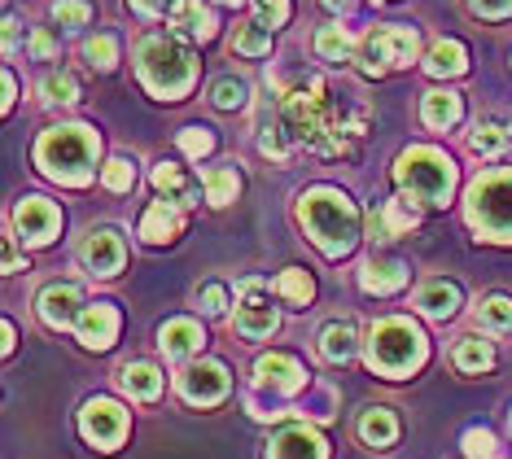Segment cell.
Returning a JSON list of instances; mask_svg holds the SVG:
<instances>
[{
    "label": "cell",
    "mask_w": 512,
    "mask_h": 459,
    "mask_svg": "<svg viewBox=\"0 0 512 459\" xmlns=\"http://www.w3.org/2000/svg\"><path fill=\"white\" fill-rule=\"evenodd\" d=\"M281 119L298 145L324 158H346L355 136L368 127V101L351 84H333L324 75H298L281 84Z\"/></svg>",
    "instance_id": "1"
},
{
    "label": "cell",
    "mask_w": 512,
    "mask_h": 459,
    "mask_svg": "<svg viewBox=\"0 0 512 459\" xmlns=\"http://www.w3.org/2000/svg\"><path fill=\"white\" fill-rule=\"evenodd\" d=\"M298 223L329 258H342L359 245L364 215H359V206L346 193H337V188H311V193L298 197Z\"/></svg>",
    "instance_id": "2"
},
{
    "label": "cell",
    "mask_w": 512,
    "mask_h": 459,
    "mask_svg": "<svg viewBox=\"0 0 512 459\" xmlns=\"http://www.w3.org/2000/svg\"><path fill=\"white\" fill-rule=\"evenodd\" d=\"M97 153H101V140L92 127L66 123V127H49L36 140V167L57 184L84 188L97 175Z\"/></svg>",
    "instance_id": "3"
},
{
    "label": "cell",
    "mask_w": 512,
    "mask_h": 459,
    "mask_svg": "<svg viewBox=\"0 0 512 459\" xmlns=\"http://www.w3.org/2000/svg\"><path fill=\"white\" fill-rule=\"evenodd\" d=\"M136 70L141 84L162 101H180L197 84V57L180 35H145L136 44Z\"/></svg>",
    "instance_id": "4"
},
{
    "label": "cell",
    "mask_w": 512,
    "mask_h": 459,
    "mask_svg": "<svg viewBox=\"0 0 512 459\" xmlns=\"http://www.w3.org/2000/svg\"><path fill=\"white\" fill-rule=\"evenodd\" d=\"M394 180H399L403 197H412V202L442 206L451 197V188H456V162L434 145H416V149L399 153V162H394Z\"/></svg>",
    "instance_id": "5"
},
{
    "label": "cell",
    "mask_w": 512,
    "mask_h": 459,
    "mask_svg": "<svg viewBox=\"0 0 512 459\" xmlns=\"http://www.w3.org/2000/svg\"><path fill=\"white\" fill-rule=\"evenodd\" d=\"M368 363L381 376L399 381V376H407L412 368H421V363H425V333L412 320H399V315L372 324V333H368Z\"/></svg>",
    "instance_id": "6"
},
{
    "label": "cell",
    "mask_w": 512,
    "mask_h": 459,
    "mask_svg": "<svg viewBox=\"0 0 512 459\" xmlns=\"http://www.w3.org/2000/svg\"><path fill=\"white\" fill-rule=\"evenodd\" d=\"M469 223L486 241H512V171H491L469 188Z\"/></svg>",
    "instance_id": "7"
},
{
    "label": "cell",
    "mask_w": 512,
    "mask_h": 459,
    "mask_svg": "<svg viewBox=\"0 0 512 459\" xmlns=\"http://www.w3.org/2000/svg\"><path fill=\"white\" fill-rule=\"evenodd\" d=\"M416 49H421V40H416L412 27L386 22V27H372L364 40H359L355 62L364 66V75H390V70L416 62Z\"/></svg>",
    "instance_id": "8"
},
{
    "label": "cell",
    "mask_w": 512,
    "mask_h": 459,
    "mask_svg": "<svg viewBox=\"0 0 512 459\" xmlns=\"http://www.w3.org/2000/svg\"><path fill=\"white\" fill-rule=\"evenodd\" d=\"M237 333L259 341V337H272L276 324H281V315H276V306L267 302V285L263 280H246V285L237 289Z\"/></svg>",
    "instance_id": "9"
},
{
    "label": "cell",
    "mask_w": 512,
    "mask_h": 459,
    "mask_svg": "<svg viewBox=\"0 0 512 459\" xmlns=\"http://www.w3.org/2000/svg\"><path fill=\"white\" fill-rule=\"evenodd\" d=\"M228 390H232V376L224 363H215V359L189 363V368L180 372V398L189 407H215V403H224Z\"/></svg>",
    "instance_id": "10"
},
{
    "label": "cell",
    "mask_w": 512,
    "mask_h": 459,
    "mask_svg": "<svg viewBox=\"0 0 512 459\" xmlns=\"http://www.w3.org/2000/svg\"><path fill=\"white\" fill-rule=\"evenodd\" d=\"M79 433L101 451H114L127 438V411L110 398H88L84 411H79Z\"/></svg>",
    "instance_id": "11"
},
{
    "label": "cell",
    "mask_w": 512,
    "mask_h": 459,
    "mask_svg": "<svg viewBox=\"0 0 512 459\" xmlns=\"http://www.w3.org/2000/svg\"><path fill=\"white\" fill-rule=\"evenodd\" d=\"M14 228L27 245H49L62 228V210H57L49 197H22L14 210Z\"/></svg>",
    "instance_id": "12"
},
{
    "label": "cell",
    "mask_w": 512,
    "mask_h": 459,
    "mask_svg": "<svg viewBox=\"0 0 512 459\" xmlns=\"http://www.w3.org/2000/svg\"><path fill=\"white\" fill-rule=\"evenodd\" d=\"M254 381H259V390H272V394H298L307 385V372H302V363L294 355L272 350V355L254 363Z\"/></svg>",
    "instance_id": "13"
},
{
    "label": "cell",
    "mask_w": 512,
    "mask_h": 459,
    "mask_svg": "<svg viewBox=\"0 0 512 459\" xmlns=\"http://www.w3.org/2000/svg\"><path fill=\"white\" fill-rule=\"evenodd\" d=\"M36 311L49 328H75L79 315H84V289L79 285H49L40 293Z\"/></svg>",
    "instance_id": "14"
},
{
    "label": "cell",
    "mask_w": 512,
    "mask_h": 459,
    "mask_svg": "<svg viewBox=\"0 0 512 459\" xmlns=\"http://www.w3.org/2000/svg\"><path fill=\"white\" fill-rule=\"evenodd\" d=\"M123 237L114 228H92L84 250H79V258H84V267L92 276H114L123 267Z\"/></svg>",
    "instance_id": "15"
},
{
    "label": "cell",
    "mask_w": 512,
    "mask_h": 459,
    "mask_svg": "<svg viewBox=\"0 0 512 459\" xmlns=\"http://www.w3.org/2000/svg\"><path fill=\"white\" fill-rule=\"evenodd\" d=\"M267 459H329V446H324V438L316 429L307 425H289L272 438V446H267Z\"/></svg>",
    "instance_id": "16"
},
{
    "label": "cell",
    "mask_w": 512,
    "mask_h": 459,
    "mask_svg": "<svg viewBox=\"0 0 512 459\" xmlns=\"http://www.w3.org/2000/svg\"><path fill=\"white\" fill-rule=\"evenodd\" d=\"M75 333H79V341H84L88 350H110L114 337H119V311H114L110 302L84 306V315H79Z\"/></svg>",
    "instance_id": "17"
},
{
    "label": "cell",
    "mask_w": 512,
    "mask_h": 459,
    "mask_svg": "<svg viewBox=\"0 0 512 459\" xmlns=\"http://www.w3.org/2000/svg\"><path fill=\"white\" fill-rule=\"evenodd\" d=\"M154 188L167 197V202H176L180 210L202 202V180H193L189 167H180V162H158L154 167Z\"/></svg>",
    "instance_id": "18"
},
{
    "label": "cell",
    "mask_w": 512,
    "mask_h": 459,
    "mask_svg": "<svg viewBox=\"0 0 512 459\" xmlns=\"http://www.w3.org/2000/svg\"><path fill=\"white\" fill-rule=\"evenodd\" d=\"M416 223H421L416 206L407 202V197H394V202H386L381 210L368 215V232H372V241H394V237H403V232H412Z\"/></svg>",
    "instance_id": "19"
},
{
    "label": "cell",
    "mask_w": 512,
    "mask_h": 459,
    "mask_svg": "<svg viewBox=\"0 0 512 459\" xmlns=\"http://www.w3.org/2000/svg\"><path fill=\"white\" fill-rule=\"evenodd\" d=\"M180 228H184V215H180V206H176V202H167V197L149 202V210L141 215V237H145L149 245H167V241H176V237H180Z\"/></svg>",
    "instance_id": "20"
},
{
    "label": "cell",
    "mask_w": 512,
    "mask_h": 459,
    "mask_svg": "<svg viewBox=\"0 0 512 459\" xmlns=\"http://www.w3.org/2000/svg\"><path fill=\"white\" fill-rule=\"evenodd\" d=\"M167 22H171V35L193 40V44H202V40H211V35H215V14L202 5V0H184V5Z\"/></svg>",
    "instance_id": "21"
},
{
    "label": "cell",
    "mask_w": 512,
    "mask_h": 459,
    "mask_svg": "<svg viewBox=\"0 0 512 459\" xmlns=\"http://www.w3.org/2000/svg\"><path fill=\"white\" fill-rule=\"evenodd\" d=\"M202 328H197V320H167L158 328V346L167 359H189L202 350Z\"/></svg>",
    "instance_id": "22"
},
{
    "label": "cell",
    "mask_w": 512,
    "mask_h": 459,
    "mask_svg": "<svg viewBox=\"0 0 512 459\" xmlns=\"http://www.w3.org/2000/svg\"><path fill=\"white\" fill-rule=\"evenodd\" d=\"M416 311L429 315V320H451L460 311V285L451 280H429V285L416 289Z\"/></svg>",
    "instance_id": "23"
},
{
    "label": "cell",
    "mask_w": 512,
    "mask_h": 459,
    "mask_svg": "<svg viewBox=\"0 0 512 459\" xmlns=\"http://www.w3.org/2000/svg\"><path fill=\"white\" fill-rule=\"evenodd\" d=\"M512 145V123L504 119V114H491V119H482L469 132V149L477 153V158H499Z\"/></svg>",
    "instance_id": "24"
},
{
    "label": "cell",
    "mask_w": 512,
    "mask_h": 459,
    "mask_svg": "<svg viewBox=\"0 0 512 459\" xmlns=\"http://www.w3.org/2000/svg\"><path fill=\"white\" fill-rule=\"evenodd\" d=\"M359 285H364L368 293H381V298H386V293L407 285V267L399 263V258H368L364 272H359Z\"/></svg>",
    "instance_id": "25"
},
{
    "label": "cell",
    "mask_w": 512,
    "mask_h": 459,
    "mask_svg": "<svg viewBox=\"0 0 512 459\" xmlns=\"http://www.w3.org/2000/svg\"><path fill=\"white\" fill-rule=\"evenodd\" d=\"M355 350H359V328L351 320L324 324V333H320V355L324 359H329V363H351Z\"/></svg>",
    "instance_id": "26"
},
{
    "label": "cell",
    "mask_w": 512,
    "mask_h": 459,
    "mask_svg": "<svg viewBox=\"0 0 512 459\" xmlns=\"http://www.w3.org/2000/svg\"><path fill=\"white\" fill-rule=\"evenodd\" d=\"M460 114H464V105H460L456 92H447V88L425 92V101H421V119H425V127H434V132H447V127H456V123H460Z\"/></svg>",
    "instance_id": "27"
},
{
    "label": "cell",
    "mask_w": 512,
    "mask_h": 459,
    "mask_svg": "<svg viewBox=\"0 0 512 459\" xmlns=\"http://www.w3.org/2000/svg\"><path fill=\"white\" fill-rule=\"evenodd\" d=\"M119 385H123V394L136 398V403H154V398L162 394V372L154 368V363H123Z\"/></svg>",
    "instance_id": "28"
},
{
    "label": "cell",
    "mask_w": 512,
    "mask_h": 459,
    "mask_svg": "<svg viewBox=\"0 0 512 459\" xmlns=\"http://www.w3.org/2000/svg\"><path fill=\"white\" fill-rule=\"evenodd\" d=\"M359 438L368 446H390L399 438V420H394L390 407H368L364 416H359Z\"/></svg>",
    "instance_id": "29"
},
{
    "label": "cell",
    "mask_w": 512,
    "mask_h": 459,
    "mask_svg": "<svg viewBox=\"0 0 512 459\" xmlns=\"http://www.w3.org/2000/svg\"><path fill=\"white\" fill-rule=\"evenodd\" d=\"M425 70L429 75H464L469 70V53H464V44L460 40H438L434 49H429V57H425Z\"/></svg>",
    "instance_id": "30"
},
{
    "label": "cell",
    "mask_w": 512,
    "mask_h": 459,
    "mask_svg": "<svg viewBox=\"0 0 512 459\" xmlns=\"http://www.w3.org/2000/svg\"><path fill=\"white\" fill-rule=\"evenodd\" d=\"M232 53H241V57H267V53H272V27H263L259 18L241 22V27L232 31Z\"/></svg>",
    "instance_id": "31"
},
{
    "label": "cell",
    "mask_w": 512,
    "mask_h": 459,
    "mask_svg": "<svg viewBox=\"0 0 512 459\" xmlns=\"http://www.w3.org/2000/svg\"><path fill=\"white\" fill-rule=\"evenodd\" d=\"M202 188H206V202L211 206H228L232 197L241 193V175H237V167H211L202 175Z\"/></svg>",
    "instance_id": "32"
},
{
    "label": "cell",
    "mask_w": 512,
    "mask_h": 459,
    "mask_svg": "<svg viewBox=\"0 0 512 459\" xmlns=\"http://www.w3.org/2000/svg\"><path fill=\"white\" fill-rule=\"evenodd\" d=\"M456 368L460 372H491V363H495V350H491V341H482V337H460L456 341Z\"/></svg>",
    "instance_id": "33"
},
{
    "label": "cell",
    "mask_w": 512,
    "mask_h": 459,
    "mask_svg": "<svg viewBox=\"0 0 512 459\" xmlns=\"http://www.w3.org/2000/svg\"><path fill=\"white\" fill-rule=\"evenodd\" d=\"M359 49V44L351 40V31L346 27H320V35H316V53L324 57V62H346Z\"/></svg>",
    "instance_id": "34"
},
{
    "label": "cell",
    "mask_w": 512,
    "mask_h": 459,
    "mask_svg": "<svg viewBox=\"0 0 512 459\" xmlns=\"http://www.w3.org/2000/svg\"><path fill=\"white\" fill-rule=\"evenodd\" d=\"M477 320H482V328H491V333H512V298H504V293L482 298L477 302Z\"/></svg>",
    "instance_id": "35"
},
{
    "label": "cell",
    "mask_w": 512,
    "mask_h": 459,
    "mask_svg": "<svg viewBox=\"0 0 512 459\" xmlns=\"http://www.w3.org/2000/svg\"><path fill=\"white\" fill-rule=\"evenodd\" d=\"M276 293H281L289 306H307L311 293H316V285H311V276L302 272V267H285V272L276 276Z\"/></svg>",
    "instance_id": "36"
},
{
    "label": "cell",
    "mask_w": 512,
    "mask_h": 459,
    "mask_svg": "<svg viewBox=\"0 0 512 459\" xmlns=\"http://www.w3.org/2000/svg\"><path fill=\"white\" fill-rule=\"evenodd\" d=\"M211 101L219 105V110H241V105H250V79H241V75H224V79H215Z\"/></svg>",
    "instance_id": "37"
},
{
    "label": "cell",
    "mask_w": 512,
    "mask_h": 459,
    "mask_svg": "<svg viewBox=\"0 0 512 459\" xmlns=\"http://www.w3.org/2000/svg\"><path fill=\"white\" fill-rule=\"evenodd\" d=\"M40 97L49 101V105H71L79 97L75 75H66V70H49V75L40 79Z\"/></svg>",
    "instance_id": "38"
},
{
    "label": "cell",
    "mask_w": 512,
    "mask_h": 459,
    "mask_svg": "<svg viewBox=\"0 0 512 459\" xmlns=\"http://www.w3.org/2000/svg\"><path fill=\"white\" fill-rule=\"evenodd\" d=\"M298 140L289 136V127L285 123H272V127H259V149L267 153V158H276V162H285L289 158V149H294Z\"/></svg>",
    "instance_id": "39"
},
{
    "label": "cell",
    "mask_w": 512,
    "mask_h": 459,
    "mask_svg": "<svg viewBox=\"0 0 512 459\" xmlns=\"http://www.w3.org/2000/svg\"><path fill=\"white\" fill-rule=\"evenodd\" d=\"M101 184H106L110 193H127V188L136 184V167L127 158H110L106 171H101Z\"/></svg>",
    "instance_id": "40"
},
{
    "label": "cell",
    "mask_w": 512,
    "mask_h": 459,
    "mask_svg": "<svg viewBox=\"0 0 512 459\" xmlns=\"http://www.w3.org/2000/svg\"><path fill=\"white\" fill-rule=\"evenodd\" d=\"M84 57L97 70H114V62H119V44H114V35H97V40L84 44Z\"/></svg>",
    "instance_id": "41"
},
{
    "label": "cell",
    "mask_w": 512,
    "mask_h": 459,
    "mask_svg": "<svg viewBox=\"0 0 512 459\" xmlns=\"http://www.w3.org/2000/svg\"><path fill=\"white\" fill-rule=\"evenodd\" d=\"M180 149L189 153V158H206V153L215 149V132H211V127H184V132H180Z\"/></svg>",
    "instance_id": "42"
},
{
    "label": "cell",
    "mask_w": 512,
    "mask_h": 459,
    "mask_svg": "<svg viewBox=\"0 0 512 459\" xmlns=\"http://www.w3.org/2000/svg\"><path fill=\"white\" fill-rule=\"evenodd\" d=\"M53 18L62 22V27H88L92 5H88V0H57V5H53Z\"/></svg>",
    "instance_id": "43"
},
{
    "label": "cell",
    "mask_w": 512,
    "mask_h": 459,
    "mask_svg": "<svg viewBox=\"0 0 512 459\" xmlns=\"http://www.w3.org/2000/svg\"><path fill=\"white\" fill-rule=\"evenodd\" d=\"M464 455H469V459H499L495 433H486V429H469V433H464Z\"/></svg>",
    "instance_id": "44"
},
{
    "label": "cell",
    "mask_w": 512,
    "mask_h": 459,
    "mask_svg": "<svg viewBox=\"0 0 512 459\" xmlns=\"http://www.w3.org/2000/svg\"><path fill=\"white\" fill-rule=\"evenodd\" d=\"M289 9H294L289 0H254V18H259L263 27H272V31L289 22Z\"/></svg>",
    "instance_id": "45"
},
{
    "label": "cell",
    "mask_w": 512,
    "mask_h": 459,
    "mask_svg": "<svg viewBox=\"0 0 512 459\" xmlns=\"http://www.w3.org/2000/svg\"><path fill=\"white\" fill-rule=\"evenodd\" d=\"M197 298H202V311H206V315H224V311H228V289L219 285V280L202 285V293H197Z\"/></svg>",
    "instance_id": "46"
},
{
    "label": "cell",
    "mask_w": 512,
    "mask_h": 459,
    "mask_svg": "<svg viewBox=\"0 0 512 459\" xmlns=\"http://www.w3.org/2000/svg\"><path fill=\"white\" fill-rule=\"evenodd\" d=\"M477 18H508L512 14V0H464Z\"/></svg>",
    "instance_id": "47"
},
{
    "label": "cell",
    "mask_w": 512,
    "mask_h": 459,
    "mask_svg": "<svg viewBox=\"0 0 512 459\" xmlns=\"http://www.w3.org/2000/svg\"><path fill=\"white\" fill-rule=\"evenodd\" d=\"M132 5H136V14H145V18H162V14L171 18L184 0H132Z\"/></svg>",
    "instance_id": "48"
},
{
    "label": "cell",
    "mask_w": 512,
    "mask_h": 459,
    "mask_svg": "<svg viewBox=\"0 0 512 459\" xmlns=\"http://www.w3.org/2000/svg\"><path fill=\"white\" fill-rule=\"evenodd\" d=\"M31 53H36V57H53L57 53L53 31H36V35H31Z\"/></svg>",
    "instance_id": "49"
},
{
    "label": "cell",
    "mask_w": 512,
    "mask_h": 459,
    "mask_svg": "<svg viewBox=\"0 0 512 459\" xmlns=\"http://www.w3.org/2000/svg\"><path fill=\"white\" fill-rule=\"evenodd\" d=\"M5 272H22V258H18V250H14V237L5 241Z\"/></svg>",
    "instance_id": "50"
},
{
    "label": "cell",
    "mask_w": 512,
    "mask_h": 459,
    "mask_svg": "<svg viewBox=\"0 0 512 459\" xmlns=\"http://www.w3.org/2000/svg\"><path fill=\"white\" fill-rule=\"evenodd\" d=\"M18 49V18H5V53Z\"/></svg>",
    "instance_id": "51"
},
{
    "label": "cell",
    "mask_w": 512,
    "mask_h": 459,
    "mask_svg": "<svg viewBox=\"0 0 512 459\" xmlns=\"http://www.w3.org/2000/svg\"><path fill=\"white\" fill-rule=\"evenodd\" d=\"M324 9H333V14H351L355 0H324Z\"/></svg>",
    "instance_id": "52"
},
{
    "label": "cell",
    "mask_w": 512,
    "mask_h": 459,
    "mask_svg": "<svg viewBox=\"0 0 512 459\" xmlns=\"http://www.w3.org/2000/svg\"><path fill=\"white\" fill-rule=\"evenodd\" d=\"M14 97H18V84H14V75H9V70H5V110H9V105H14Z\"/></svg>",
    "instance_id": "53"
},
{
    "label": "cell",
    "mask_w": 512,
    "mask_h": 459,
    "mask_svg": "<svg viewBox=\"0 0 512 459\" xmlns=\"http://www.w3.org/2000/svg\"><path fill=\"white\" fill-rule=\"evenodd\" d=\"M219 5H246V0H219Z\"/></svg>",
    "instance_id": "54"
}]
</instances>
